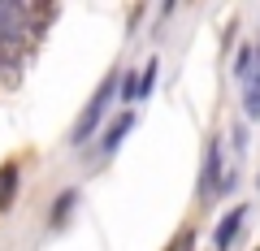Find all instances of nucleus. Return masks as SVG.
I'll list each match as a JSON object with an SVG mask.
<instances>
[{
    "instance_id": "nucleus-1",
    "label": "nucleus",
    "mask_w": 260,
    "mask_h": 251,
    "mask_svg": "<svg viewBox=\"0 0 260 251\" xmlns=\"http://www.w3.org/2000/svg\"><path fill=\"white\" fill-rule=\"evenodd\" d=\"M117 87H121V74H117V69L100 78V87H95V95L87 100L83 117H78V126H74V143L91 139V130L100 126V117H104V113H109V104H113V91H117Z\"/></svg>"
},
{
    "instance_id": "nucleus-2",
    "label": "nucleus",
    "mask_w": 260,
    "mask_h": 251,
    "mask_svg": "<svg viewBox=\"0 0 260 251\" xmlns=\"http://www.w3.org/2000/svg\"><path fill=\"white\" fill-rule=\"evenodd\" d=\"M239 83H243V113L260 121V48H243L239 52Z\"/></svg>"
},
{
    "instance_id": "nucleus-3",
    "label": "nucleus",
    "mask_w": 260,
    "mask_h": 251,
    "mask_svg": "<svg viewBox=\"0 0 260 251\" xmlns=\"http://www.w3.org/2000/svg\"><path fill=\"white\" fill-rule=\"evenodd\" d=\"M243 217H247V208H230V212L217 221V230H213V247L217 251H230V242H234V234H239Z\"/></svg>"
},
{
    "instance_id": "nucleus-4",
    "label": "nucleus",
    "mask_w": 260,
    "mask_h": 251,
    "mask_svg": "<svg viewBox=\"0 0 260 251\" xmlns=\"http://www.w3.org/2000/svg\"><path fill=\"white\" fill-rule=\"evenodd\" d=\"M22 30H26V18H22V9L13 5V0H0V44L18 39Z\"/></svg>"
},
{
    "instance_id": "nucleus-5",
    "label": "nucleus",
    "mask_w": 260,
    "mask_h": 251,
    "mask_svg": "<svg viewBox=\"0 0 260 251\" xmlns=\"http://www.w3.org/2000/svg\"><path fill=\"white\" fill-rule=\"evenodd\" d=\"M217 173H221V143H208V156H204V173H200V191H217Z\"/></svg>"
},
{
    "instance_id": "nucleus-6",
    "label": "nucleus",
    "mask_w": 260,
    "mask_h": 251,
    "mask_svg": "<svg viewBox=\"0 0 260 251\" xmlns=\"http://www.w3.org/2000/svg\"><path fill=\"white\" fill-rule=\"evenodd\" d=\"M130 126H135V117H130V113H121L109 130H104V152H117V148H121V134H126Z\"/></svg>"
},
{
    "instance_id": "nucleus-7",
    "label": "nucleus",
    "mask_w": 260,
    "mask_h": 251,
    "mask_svg": "<svg viewBox=\"0 0 260 251\" xmlns=\"http://www.w3.org/2000/svg\"><path fill=\"white\" fill-rule=\"evenodd\" d=\"M13 186H18V169H0V199H9L13 195Z\"/></svg>"
},
{
    "instance_id": "nucleus-8",
    "label": "nucleus",
    "mask_w": 260,
    "mask_h": 251,
    "mask_svg": "<svg viewBox=\"0 0 260 251\" xmlns=\"http://www.w3.org/2000/svg\"><path fill=\"white\" fill-rule=\"evenodd\" d=\"M74 199H78V191H65V195L56 199V208H52V221H56V225L65 221V212H70V204H74Z\"/></svg>"
}]
</instances>
